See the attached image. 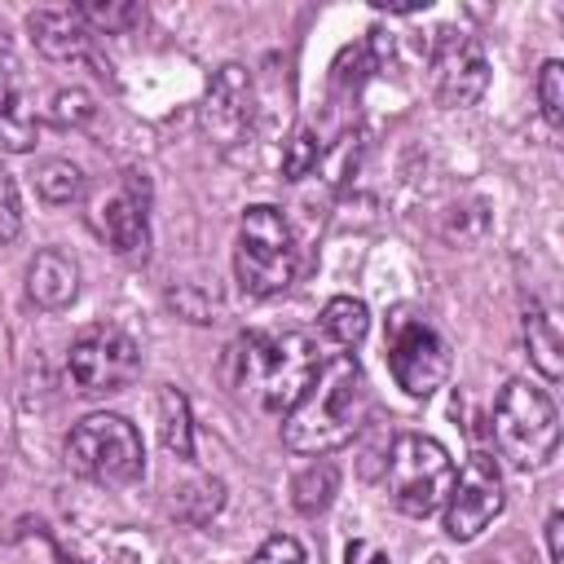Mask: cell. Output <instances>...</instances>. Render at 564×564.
<instances>
[{
	"label": "cell",
	"instance_id": "7402d4cb",
	"mask_svg": "<svg viewBox=\"0 0 564 564\" xmlns=\"http://www.w3.org/2000/svg\"><path fill=\"white\" fill-rule=\"evenodd\" d=\"M538 101H542V115L551 128L564 123V62H542L538 70Z\"/></svg>",
	"mask_w": 564,
	"mask_h": 564
},
{
	"label": "cell",
	"instance_id": "6da1fadb",
	"mask_svg": "<svg viewBox=\"0 0 564 564\" xmlns=\"http://www.w3.org/2000/svg\"><path fill=\"white\" fill-rule=\"evenodd\" d=\"M317 344L304 330H247L225 348V388L260 414H286L317 375Z\"/></svg>",
	"mask_w": 564,
	"mask_h": 564
},
{
	"label": "cell",
	"instance_id": "52a82bcc",
	"mask_svg": "<svg viewBox=\"0 0 564 564\" xmlns=\"http://www.w3.org/2000/svg\"><path fill=\"white\" fill-rule=\"evenodd\" d=\"M383 357H388V370H392L397 388H405L410 397H432L445 383V375H449V344H445V335L427 322V313H419L410 304H397L388 313Z\"/></svg>",
	"mask_w": 564,
	"mask_h": 564
},
{
	"label": "cell",
	"instance_id": "5bb4252c",
	"mask_svg": "<svg viewBox=\"0 0 564 564\" xmlns=\"http://www.w3.org/2000/svg\"><path fill=\"white\" fill-rule=\"evenodd\" d=\"M0 145L22 154L35 145V115L26 110L22 93V70L9 48H0Z\"/></svg>",
	"mask_w": 564,
	"mask_h": 564
},
{
	"label": "cell",
	"instance_id": "83f0119b",
	"mask_svg": "<svg viewBox=\"0 0 564 564\" xmlns=\"http://www.w3.org/2000/svg\"><path fill=\"white\" fill-rule=\"evenodd\" d=\"M344 560H348V564H388V555H383L375 542H366V538H352L348 551H344Z\"/></svg>",
	"mask_w": 564,
	"mask_h": 564
},
{
	"label": "cell",
	"instance_id": "9a60e30c",
	"mask_svg": "<svg viewBox=\"0 0 564 564\" xmlns=\"http://www.w3.org/2000/svg\"><path fill=\"white\" fill-rule=\"evenodd\" d=\"M26 295L35 308H66L79 295V269L62 251H40L26 264Z\"/></svg>",
	"mask_w": 564,
	"mask_h": 564
},
{
	"label": "cell",
	"instance_id": "5b68a950",
	"mask_svg": "<svg viewBox=\"0 0 564 564\" xmlns=\"http://www.w3.org/2000/svg\"><path fill=\"white\" fill-rule=\"evenodd\" d=\"M66 467L79 471L93 485H110L123 489L141 476L145 467V449H141V432L123 419V414H88L70 427L66 436Z\"/></svg>",
	"mask_w": 564,
	"mask_h": 564
},
{
	"label": "cell",
	"instance_id": "4316f807",
	"mask_svg": "<svg viewBox=\"0 0 564 564\" xmlns=\"http://www.w3.org/2000/svg\"><path fill=\"white\" fill-rule=\"evenodd\" d=\"M546 551H551V564H564V511L546 516Z\"/></svg>",
	"mask_w": 564,
	"mask_h": 564
},
{
	"label": "cell",
	"instance_id": "603a6c76",
	"mask_svg": "<svg viewBox=\"0 0 564 564\" xmlns=\"http://www.w3.org/2000/svg\"><path fill=\"white\" fill-rule=\"evenodd\" d=\"M79 18H84L88 26L128 31L132 22H141V4H119V0H88V4H79Z\"/></svg>",
	"mask_w": 564,
	"mask_h": 564
},
{
	"label": "cell",
	"instance_id": "44dd1931",
	"mask_svg": "<svg viewBox=\"0 0 564 564\" xmlns=\"http://www.w3.org/2000/svg\"><path fill=\"white\" fill-rule=\"evenodd\" d=\"M317 159H322L317 132L313 128H295L291 141H286V150H282V176L286 181H300V176H308L317 167Z\"/></svg>",
	"mask_w": 564,
	"mask_h": 564
},
{
	"label": "cell",
	"instance_id": "7c38bea8",
	"mask_svg": "<svg viewBox=\"0 0 564 564\" xmlns=\"http://www.w3.org/2000/svg\"><path fill=\"white\" fill-rule=\"evenodd\" d=\"M203 128L220 145L242 141V132L251 128V79L242 66H220V75L212 79L203 101Z\"/></svg>",
	"mask_w": 564,
	"mask_h": 564
},
{
	"label": "cell",
	"instance_id": "ba28073f",
	"mask_svg": "<svg viewBox=\"0 0 564 564\" xmlns=\"http://www.w3.org/2000/svg\"><path fill=\"white\" fill-rule=\"evenodd\" d=\"M66 370H70V383L84 392V397H106V392H119L137 379L141 370V348L128 330L119 326H88L70 352H66Z\"/></svg>",
	"mask_w": 564,
	"mask_h": 564
},
{
	"label": "cell",
	"instance_id": "8992f818",
	"mask_svg": "<svg viewBox=\"0 0 564 564\" xmlns=\"http://www.w3.org/2000/svg\"><path fill=\"white\" fill-rule=\"evenodd\" d=\"M383 485L397 511L405 516H432L436 507H445L449 485H454V463L449 449L436 436L423 432H401L388 449V467H383Z\"/></svg>",
	"mask_w": 564,
	"mask_h": 564
},
{
	"label": "cell",
	"instance_id": "ac0fdd59",
	"mask_svg": "<svg viewBox=\"0 0 564 564\" xmlns=\"http://www.w3.org/2000/svg\"><path fill=\"white\" fill-rule=\"evenodd\" d=\"M335 485H339V471H335L326 458H317V463H308L304 471H295V480H291V507H295L300 516H317V511L330 507Z\"/></svg>",
	"mask_w": 564,
	"mask_h": 564
},
{
	"label": "cell",
	"instance_id": "4fadbf2b",
	"mask_svg": "<svg viewBox=\"0 0 564 564\" xmlns=\"http://www.w3.org/2000/svg\"><path fill=\"white\" fill-rule=\"evenodd\" d=\"M26 31L35 40V48L53 62H66V57H84L88 53V22L79 18V9H35L26 18Z\"/></svg>",
	"mask_w": 564,
	"mask_h": 564
},
{
	"label": "cell",
	"instance_id": "8fae6325",
	"mask_svg": "<svg viewBox=\"0 0 564 564\" xmlns=\"http://www.w3.org/2000/svg\"><path fill=\"white\" fill-rule=\"evenodd\" d=\"M145 212H150V185H145V176L123 172V185L110 189V194L97 203L93 225H97V234H101L119 256H137V251H145V242H150V220H145Z\"/></svg>",
	"mask_w": 564,
	"mask_h": 564
},
{
	"label": "cell",
	"instance_id": "7a4b0ae2",
	"mask_svg": "<svg viewBox=\"0 0 564 564\" xmlns=\"http://www.w3.org/2000/svg\"><path fill=\"white\" fill-rule=\"evenodd\" d=\"M366 414V379L352 352L317 366L304 397L282 414V445L291 454H330L352 441Z\"/></svg>",
	"mask_w": 564,
	"mask_h": 564
},
{
	"label": "cell",
	"instance_id": "3957f363",
	"mask_svg": "<svg viewBox=\"0 0 564 564\" xmlns=\"http://www.w3.org/2000/svg\"><path fill=\"white\" fill-rule=\"evenodd\" d=\"M494 445L498 454L529 471V467H546L560 449V410L546 397V388L529 383V379H511L498 401H494Z\"/></svg>",
	"mask_w": 564,
	"mask_h": 564
},
{
	"label": "cell",
	"instance_id": "9c48e42d",
	"mask_svg": "<svg viewBox=\"0 0 564 564\" xmlns=\"http://www.w3.org/2000/svg\"><path fill=\"white\" fill-rule=\"evenodd\" d=\"M507 494H502V471L489 454H471L458 471V480L449 485L445 498V533L454 542H471L485 533V524L502 511Z\"/></svg>",
	"mask_w": 564,
	"mask_h": 564
},
{
	"label": "cell",
	"instance_id": "cb8c5ba5",
	"mask_svg": "<svg viewBox=\"0 0 564 564\" xmlns=\"http://www.w3.org/2000/svg\"><path fill=\"white\" fill-rule=\"evenodd\" d=\"M93 110H97V106H93V97H88L84 88H62V93L53 97L48 119H53V123H62V128H66V123L75 128V123H88V119H93Z\"/></svg>",
	"mask_w": 564,
	"mask_h": 564
},
{
	"label": "cell",
	"instance_id": "d4e9b609",
	"mask_svg": "<svg viewBox=\"0 0 564 564\" xmlns=\"http://www.w3.org/2000/svg\"><path fill=\"white\" fill-rule=\"evenodd\" d=\"M247 564H308V560H304V546L291 533H273V538L260 542V551Z\"/></svg>",
	"mask_w": 564,
	"mask_h": 564
},
{
	"label": "cell",
	"instance_id": "2e32d148",
	"mask_svg": "<svg viewBox=\"0 0 564 564\" xmlns=\"http://www.w3.org/2000/svg\"><path fill=\"white\" fill-rule=\"evenodd\" d=\"M524 348H529V357H533V366L542 370V379H560L564 375V339H560V330H555V322H551V313L546 308H538V304H529L524 308Z\"/></svg>",
	"mask_w": 564,
	"mask_h": 564
},
{
	"label": "cell",
	"instance_id": "d6986e66",
	"mask_svg": "<svg viewBox=\"0 0 564 564\" xmlns=\"http://www.w3.org/2000/svg\"><path fill=\"white\" fill-rule=\"evenodd\" d=\"M159 419H163V441L176 458H194V432H189V405L176 388L159 392Z\"/></svg>",
	"mask_w": 564,
	"mask_h": 564
},
{
	"label": "cell",
	"instance_id": "277c9868",
	"mask_svg": "<svg viewBox=\"0 0 564 564\" xmlns=\"http://www.w3.org/2000/svg\"><path fill=\"white\" fill-rule=\"evenodd\" d=\"M295 234L286 225V216L269 203H256L242 212L238 220V242H234V278L247 295L264 300L291 286L295 278Z\"/></svg>",
	"mask_w": 564,
	"mask_h": 564
},
{
	"label": "cell",
	"instance_id": "30bf717a",
	"mask_svg": "<svg viewBox=\"0 0 564 564\" xmlns=\"http://www.w3.org/2000/svg\"><path fill=\"white\" fill-rule=\"evenodd\" d=\"M489 84V62L480 53V44L463 31H441L432 44V93L441 106L463 110L476 106L485 97Z\"/></svg>",
	"mask_w": 564,
	"mask_h": 564
},
{
	"label": "cell",
	"instance_id": "484cf974",
	"mask_svg": "<svg viewBox=\"0 0 564 564\" xmlns=\"http://www.w3.org/2000/svg\"><path fill=\"white\" fill-rule=\"evenodd\" d=\"M18 229H22L18 185H13V176H4V172H0V247H4V242H13V238H18Z\"/></svg>",
	"mask_w": 564,
	"mask_h": 564
},
{
	"label": "cell",
	"instance_id": "ffe728a7",
	"mask_svg": "<svg viewBox=\"0 0 564 564\" xmlns=\"http://www.w3.org/2000/svg\"><path fill=\"white\" fill-rule=\"evenodd\" d=\"M35 189L48 203H75L84 194V172L70 159H48V163L35 167Z\"/></svg>",
	"mask_w": 564,
	"mask_h": 564
},
{
	"label": "cell",
	"instance_id": "e0dca14e",
	"mask_svg": "<svg viewBox=\"0 0 564 564\" xmlns=\"http://www.w3.org/2000/svg\"><path fill=\"white\" fill-rule=\"evenodd\" d=\"M317 322H322V335L330 344L357 348L366 339V330H370V308L361 300H352V295H335V300H326V308H322Z\"/></svg>",
	"mask_w": 564,
	"mask_h": 564
}]
</instances>
